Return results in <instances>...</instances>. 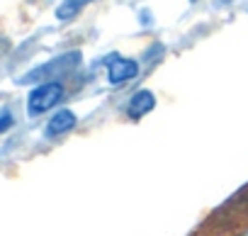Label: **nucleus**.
<instances>
[{"label":"nucleus","mask_w":248,"mask_h":236,"mask_svg":"<svg viewBox=\"0 0 248 236\" xmlns=\"http://www.w3.org/2000/svg\"><path fill=\"white\" fill-rule=\"evenodd\" d=\"M90 3H95V0H63V3L56 8V20H61V22H68V20H73L85 5H90Z\"/></svg>","instance_id":"423d86ee"},{"label":"nucleus","mask_w":248,"mask_h":236,"mask_svg":"<svg viewBox=\"0 0 248 236\" xmlns=\"http://www.w3.org/2000/svg\"><path fill=\"white\" fill-rule=\"evenodd\" d=\"M76 125H78V117H76L71 110H59V112L51 117V120L46 122V137L66 134V132H71Z\"/></svg>","instance_id":"39448f33"},{"label":"nucleus","mask_w":248,"mask_h":236,"mask_svg":"<svg viewBox=\"0 0 248 236\" xmlns=\"http://www.w3.org/2000/svg\"><path fill=\"white\" fill-rule=\"evenodd\" d=\"M139 73V63L134 59H119L114 56V61H109V68H107V80L112 85H122L132 78H137Z\"/></svg>","instance_id":"7ed1b4c3"},{"label":"nucleus","mask_w":248,"mask_h":236,"mask_svg":"<svg viewBox=\"0 0 248 236\" xmlns=\"http://www.w3.org/2000/svg\"><path fill=\"white\" fill-rule=\"evenodd\" d=\"M63 97V85L59 80H46V83H39L30 97H27V112L30 114H44L46 110L56 107V102Z\"/></svg>","instance_id":"f03ea898"},{"label":"nucleus","mask_w":248,"mask_h":236,"mask_svg":"<svg viewBox=\"0 0 248 236\" xmlns=\"http://www.w3.org/2000/svg\"><path fill=\"white\" fill-rule=\"evenodd\" d=\"M13 127V117L5 112V114H0V134H3V132H8Z\"/></svg>","instance_id":"0eeeda50"},{"label":"nucleus","mask_w":248,"mask_h":236,"mask_svg":"<svg viewBox=\"0 0 248 236\" xmlns=\"http://www.w3.org/2000/svg\"><path fill=\"white\" fill-rule=\"evenodd\" d=\"M243 236H248V234H243Z\"/></svg>","instance_id":"1a4fd4ad"},{"label":"nucleus","mask_w":248,"mask_h":236,"mask_svg":"<svg viewBox=\"0 0 248 236\" xmlns=\"http://www.w3.org/2000/svg\"><path fill=\"white\" fill-rule=\"evenodd\" d=\"M156 107V95L151 90H139L132 95L129 105H127V117L129 120H141L144 114H149Z\"/></svg>","instance_id":"20e7f679"},{"label":"nucleus","mask_w":248,"mask_h":236,"mask_svg":"<svg viewBox=\"0 0 248 236\" xmlns=\"http://www.w3.org/2000/svg\"><path fill=\"white\" fill-rule=\"evenodd\" d=\"M78 63H80V51H68V54H61V56H56V59H51V61H46V63H42V66H37V68H32V71H27V73L20 78V83L59 80V78H63L66 73L76 71Z\"/></svg>","instance_id":"f257e3e1"},{"label":"nucleus","mask_w":248,"mask_h":236,"mask_svg":"<svg viewBox=\"0 0 248 236\" xmlns=\"http://www.w3.org/2000/svg\"><path fill=\"white\" fill-rule=\"evenodd\" d=\"M139 17H141V25H144V27H146V25H151V22H149V20H151V15H149L146 10H144V13H141Z\"/></svg>","instance_id":"6e6552de"}]
</instances>
